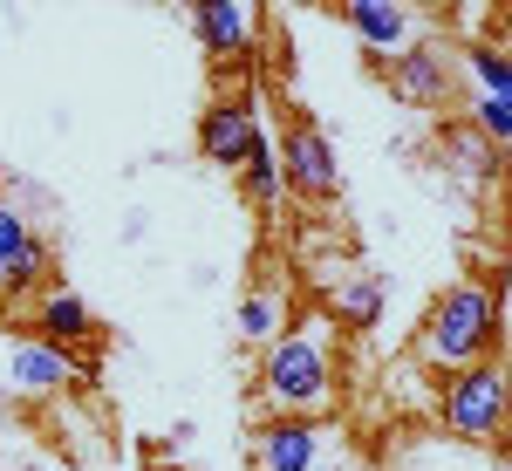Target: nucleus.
Masks as SVG:
<instances>
[{"label": "nucleus", "mask_w": 512, "mask_h": 471, "mask_svg": "<svg viewBox=\"0 0 512 471\" xmlns=\"http://www.w3.org/2000/svg\"><path fill=\"white\" fill-rule=\"evenodd\" d=\"M28 239H35V233L21 226V212H14V205H0V274H7V267L28 253Z\"/></svg>", "instance_id": "18"}, {"label": "nucleus", "mask_w": 512, "mask_h": 471, "mask_svg": "<svg viewBox=\"0 0 512 471\" xmlns=\"http://www.w3.org/2000/svg\"><path fill=\"white\" fill-rule=\"evenodd\" d=\"M492 335H499V301L485 287H451L431 321V335H424V355L437 369H465V362H478L492 349Z\"/></svg>", "instance_id": "2"}, {"label": "nucleus", "mask_w": 512, "mask_h": 471, "mask_svg": "<svg viewBox=\"0 0 512 471\" xmlns=\"http://www.w3.org/2000/svg\"><path fill=\"white\" fill-rule=\"evenodd\" d=\"M233 321H239V335H246V342H267V349H274L280 328H287V294H280V287H253V294L239 301Z\"/></svg>", "instance_id": "11"}, {"label": "nucleus", "mask_w": 512, "mask_h": 471, "mask_svg": "<svg viewBox=\"0 0 512 471\" xmlns=\"http://www.w3.org/2000/svg\"><path fill=\"white\" fill-rule=\"evenodd\" d=\"M239 178H246V198H253V205H274V198H280V185H287V178H280V157H274V144H267V137H260V144H253V157L239 164Z\"/></svg>", "instance_id": "14"}, {"label": "nucleus", "mask_w": 512, "mask_h": 471, "mask_svg": "<svg viewBox=\"0 0 512 471\" xmlns=\"http://www.w3.org/2000/svg\"><path fill=\"white\" fill-rule=\"evenodd\" d=\"M390 82H396V96H403V103L437 110V103L451 96V62L437 55V41H410V48L390 62Z\"/></svg>", "instance_id": "4"}, {"label": "nucleus", "mask_w": 512, "mask_h": 471, "mask_svg": "<svg viewBox=\"0 0 512 471\" xmlns=\"http://www.w3.org/2000/svg\"><path fill=\"white\" fill-rule=\"evenodd\" d=\"M451 164H458L472 185H492V171H499V151H492L478 130H458V137H451Z\"/></svg>", "instance_id": "15"}, {"label": "nucleus", "mask_w": 512, "mask_h": 471, "mask_svg": "<svg viewBox=\"0 0 512 471\" xmlns=\"http://www.w3.org/2000/svg\"><path fill=\"white\" fill-rule=\"evenodd\" d=\"M328 342H335L328 314H315L301 335H280L267 369H260L267 403H280V410H315V403H328V390H335V355H328Z\"/></svg>", "instance_id": "1"}, {"label": "nucleus", "mask_w": 512, "mask_h": 471, "mask_svg": "<svg viewBox=\"0 0 512 471\" xmlns=\"http://www.w3.org/2000/svg\"><path fill=\"white\" fill-rule=\"evenodd\" d=\"M280 151H287L280 178H294L301 192H335V178H342V171H335V144H328L321 130H294Z\"/></svg>", "instance_id": "10"}, {"label": "nucleus", "mask_w": 512, "mask_h": 471, "mask_svg": "<svg viewBox=\"0 0 512 471\" xmlns=\"http://www.w3.org/2000/svg\"><path fill=\"white\" fill-rule=\"evenodd\" d=\"M260 465L267 471H321L328 465V437L315 424H301V417H280L260 431Z\"/></svg>", "instance_id": "8"}, {"label": "nucleus", "mask_w": 512, "mask_h": 471, "mask_svg": "<svg viewBox=\"0 0 512 471\" xmlns=\"http://www.w3.org/2000/svg\"><path fill=\"white\" fill-rule=\"evenodd\" d=\"M444 431L472 437V444H492L506 431V369L499 362L458 369V383L444 390Z\"/></svg>", "instance_id": "3"}, {"label": "nucleus", "mask_w": 512, "mask_h": 471, "mask_svg": "<svg viewBox=\"0 0 512 471\" xmlns=\"http://www.w3.org/2000/svg\"><path fill=\"white\" fill-rule=\"evenodd\" d=\"M41 335L48 342H82L89 335V308H82V294H69V287H55V294H41Z\"/></svg>", "instance_id": "12"}, {"label": "nucleus", "mask_w": 512, "mask_h": 471, "mask_svg": "<svg viewBox=\"0 0 512 471\" xmlns=\"http://www.w3.org/2000/svg\"><path fill=\"white\" fill-rule=\"evenodd\" d=\"M253 144H260V117L246 103H212L205 123H198V151L212 157V164H246Z\"/></svg>", "instance_id": "5"}, {"label": "nucleus", "mask_w": 512, "mask_h": 471, "mask_svg": "<svg viewBox=\"0 0 512 471\" xmlns=\"http://www.w3.org/2000/svg\"><path fill=\"white\" fill-rule=\"evenodd\" d=\"M472 123H478V137L499 151V144H512V103L506 96H472Z\"/></svg>", "instance_id": "17"}, {"label": "nucleus", "mask_w": 512, "mask_h": 471, "mask_svg": "<svg viewBox=\"0 0 512 471\" xmlns=\"http://www.w3.org/2000/svg\"><path fill=\"white\" fill-rule=\"evenodd\" d=\"M349 28L362 35L369 55H390V62H396V55L417 41V14H410L403 0H355V7H349Z\"/></svg>", "instance_id": "7"}, {"label": "nucleus", "mask_w": 512, "mask_h": 471, "mask_svg": "<svg viewBox=\"0 0 512 471\" xmlns=\"http://www.w3.org/2000/svg\"><path fill=\"white\" fill-rule=\"evenodd\" d=\"M472 76H478V96H506V103H512V62L499 55V48L478 41V48H472Z\"/></svg>", "instance_id": "16"}, {"label": "nucleus", "mask_w": 512, "mask_h": 471, "mask_svg": "<svg viewBox=\"0 0 512 471\" xmlns=\"http://www.w3.org/2000/svg\"><path fill=\"white\" fill-rule=\"evenodd\" d=\"M192 28L219 62H233V55H246L253 35H260V7H246V0H205L192 14Z\"/></svg>", "instance_id": "6"}, {"label": "nucleus", "mask_w": 512, "mask_h": 471, "mask_svg": "<svg viewBox=\"0 0 512 471\" xmlns=\"http://www.w3.org/2000/svg\"><path fill=\"white\" fill-rule=\"evenodd\" d=\"M7 376H14V390H28V396H55L69 376H76V355L41 335V342H21V349H14Z\"/></svg>", "instance_id": "9"}, {"label": "nucleus", "mask_w": 512, "mask_h": 471, "mask_svg": "<svg viewBox=\"0 0 512 471\" xmlns=\"http://www.w3.org/2000/svg\"><path fill=\"white\" fill-rule=\"evenodd\" d=\"M41 267H48V246H41V239H28V253H21V260H14V267L0 274V294H21V287H28Z\"/></svg>", "instance_id": "19"}, {"label": "nucleus", "mask_w": 512, "mask_h": 471, "mask_svg": "<svg viewBox=\"0 0 512 471\" xmlns=\"http://www.w3.org/2000/svg\"><path fill=\"white\" fill-rule=\"evenodd\" d=\"M383 308H390V287H383V280H349V287L335 294V314H342V321H355V328L383 321Z\"/></svg>", "instance_id": "13"}]
</instances>
